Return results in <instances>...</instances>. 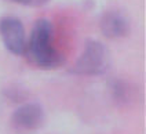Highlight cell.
Masks as SVG:
<instances>
[{"label": "cell", "mask_w": 146, "mask_h": 134, "mask_svg": "<svg viewBox=\"0 0 146 134\" xmlns=\"http://www.w3.org/2000/svg\"><path fill=\"white\" fill-rule=\"evenodd\" d=\"M0 37L4 47L14 55H22L26 50V37L22 22L14 17L0 19Z\"/></svg>", "instance_id": "3"}, {"label": "cell", "mask_w": 146, "mask_h": 134, "mask_svg": "<svg viewBox=\"0 0 146 134\" xmlns=\"http://www.w3.org/2000/svg\"><path fill=\"white\" fill-rule=\"evenodd\" d=\"M101 28L108 37H121L128 33V21L119 13H108L101 21Z\"/></svg>", "instance_id": "5"}, {"label": "cell", "mask_w": 146, "mask_h": 134, "mask_svg": "<svg viewBox=\"0 0 146 134\" xmlns=\"http://www.w3.org/2000/svg\"><path fill=\"white\" fill-rule=\"evenodd\" d=\"M33 62L43 69H54L62 64V55L54 44V28L48 19H39L32 29L28 43Z\"/></svg>", "instance_id": "1"}, {"label": "cell", "mask_w": 146, "mask_h": 134, "mask_svg": "<svg viewBox=\"0 0 146 134\" xmlns=\"http://www.w3.org/2000/svg\"><path fill=\"white\" fill-rule=\"evenodd\" d=\"M11 120L19 129L37 130L44 123L46 115H44V111L39 104L32 102V104H25L22 107L17 108L15 112L13 113Z\"/></svg>", "instance_id": "4"}, {"label": "cell", "mask_w": 146, "mask_h": 134, "mask_svg": "<svg viewBox=\"0 0 146 134\" xmlns=\"http://www.w3.org/2000/svg\"><path fill=\"white\" fill-rule=\"evenodd\" d=\"M18 4H22V6H29V7H39L46 4L48 0H13Z\"/></svg>", "instance_id": "6"}, {"label": "cell", "mask_w": 146, "mask_h": 134, "mask_svg": "<svg viewBox=\"0 0 146 134\" xmlns=\"http://www.w3.org/2000/svg\"><path fill=\"white\" fill-rule=\"evenodd\" d=\"M108 64L109 58L105 46L97 40H88L84 46L81 55L76 61L73 72L77 75L87 76L102 75L108 69Z\"/></svg>", "instance_id": "2"}]
</instances>
